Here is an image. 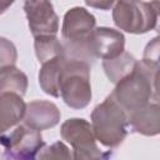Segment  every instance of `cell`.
I'll return each instance as SVG.
<instances>
[{
	"mask_svg": "<svg viewBox=\"0 0 160 160\" xmlns=\"http://www.w3.org/2000/svg\"><path fill=\"white\" fill-rule=\"evenodd\" d=\"M158 70L159 68L156 66L138 61L134 70L115 84V89L110 96L128 115L150 102L152 98L158 100Z\"/></svg>",
	"mask_w": 160,
	"mask_h": 160,
	"instance_id": "obj_1",
	"label": "cell"
},
{
	"mask_svg": "<svg viewBox=\"0 0 160 160\" xmlns=\"http://www.w3.org/2000/svg\"><path fill=\"white\" fill-rule=\"evenodd\" d=\"M96 19L85 8L75 6L64 15L61 26V38L64 40V55L70 59L92 61L88 49V40L95 29Z\"/></svg>",
	"mask_w": 160,
	"mask_h": 160,
	"instance_id": "obj_2",
	"label": "cell"
},
{
	"mask_svg": "<svg viewBox=\"0 0 160 160\" xmlns=\"http://www.w3.org/2000/svg\"><path fill=\"white\" fill-rule=\"evenodd\" d=\"M128 114L109 95L91 112V128L96 140L109 149L122 144L128 135Z\"/></svg>",
	"mask_w": 160,
	"mask_h": 160,
	"instance_id": "obj_3",
	"label": "cell"
},
{
	"mask_svg": "<svg viewBox=\"0 0 160 160\" xmlns=\"http://www.w3.org/2000/svg\"><path fill=\"white\" fill-rule=\"evenodd\" d=\"M60 96L71 109H84L91 101L90 64L65 56L60 75Z\"/></svg>",
	"mask_w": 160,
	"mask_h": 160,
	"instance_id": "obj_4",
	"label": "cell"
},
{
	"mask_svg": "<svg viewBox=\"0 0 160 160\" xmlns=\"http://www.w3.org/2000/svg\"><path fill=\"white\" fill-rule=\"evenodd\" d=\"M159 0L130 1L116 0L112 9V21L120 29L130 34H145L154 30L158 24Z\"/></svg>",
	"mask_w": 160,
	"mask_h": 160,
	"instance_id": "obj_5",
	"label": "cell"
},
{
	"mask_svg": "<svg viewBox=\"0 0 160 160\" xmlns=\"http://www.w3.org/2000/svg\"><path fill=\"white\" fill-rule=\"evenodd\" d=\"M61 138L72 148V158L80 160L101 159L104 154L96 145L91 124L80 118H71L65 120L60 126Z\"/></svg>",
	"mask_w": 160,
	"mask_h": 160,
	"instance_id": "obj_6",
	"label": "cell"
},
{
	"mask_svg": "<svg viewBox=\"0 0 160 160\" xmlns=\"http://www.w3.org/2000/svg\"><path fill=\"white\" fill-rule=\"evenodd\" d=\"M0 145L4 146L6 158L22 160L35 159L45 144L40 130L21 124L16 125L6 136H4Z\"/></svg>",
	"mask_w": 160,
	"mask_h": 160,
	"instance_id": "obj_7",
	"label": "cell"
},
{
	"mask_svg": "<svg viewBox=\"0 0 160 160\" xmlns=\"http://www.w3.org/2000/svg\"><path fill=\"white\" fill-rule=\"evenodd\" d=\"M24 11L34 38L58 34L59 18L49 0H25Z\"/></svg>",
	"mask_w": 160,
	"mask_h": 160,
	"instance_id": "obj_8",
	"label": "cell"
},
{
	"mask_svg": "<svg viewBox=\"0 0 160 160\" xmlns=\"http://www.w3.org/2000/svg\"><path fill=\"white\" fill-rule=\"evenodd\" d=\"M88 49L92 59H112L125 50V36L112 28H95L89 36Z\"/></svg>",
	"mask_w": 160,
	"mask_h": 160,
	"instance_id": "obj_9",
	"label": "cell"
},
{
	"mask_svg": "<svg viewBox=\"0 0 160 160\" xmlns=\"http://www.w3.org/2000/svg\"><path fill=\"white\" fill-rule=\"evenodd\" d=\"M61 112L59 108L48 100H34L26 104L24 124L36 130H46L54 128L60 121Z\"/></svg>",
	"mask_w": 160,
	"mask_h": 160,
	"instance_id": "obj_10",
	"label": "cell"
},
{
	"mask_svg": "<svg viewBox=\"0 0 160 160\" xmlns=\"http://www.w3.org/2000/svg\"><path fill=\"white\" fill-rule=\"evenodd\" d=\"M128 124L132 132L155 136L160 132V108L154 100L128 115Z\"/></svg>",
	"mask_w": 160,
	"mask_h": 160,
	"instance_id": "obj_11",
	"label": "cell"
},
{
	"mask_svg": "<svg viewBox=\"0 0 160 160\" xmlns=\"http://www.w3.org/2000/svg\"><path fill=\"white\" fill-rule=\"evenodd\" d=\"M26 104L15 92L0 94V141L24 119Z\"/></svg>",
	"mask_w": 160,
	"mask_h": 160,
	"instance_id": "obj_12",
	"label": "cell"
},
{
	"mask_svg": "<svg viewBox=\"0 0 160 160\" xmlns=\"http://www.w3.org/2000/svg\"><path fill=\"white\" fill-rule=\"evenodd\" d=\"M64 62L65 55H61L41 64L39 70V84L45 94L54 98L60 96V75Z\"/></svg>",
	"mask_w": 160,
	"mask_h": 160,
	"instance_id": "obj_13",
	"label": "cell"
},
{
	"mask_svg": "<svg viewBox=\"0 0 160 160\" xmlns=\"http://www.w3.org/2000/svg\"><path fill=\"white\" fill-rule=\"evenodd\" d=\"M136 62H138V60L130 52H126L124 50L120 55H118L112 59L102 60V69H104L108 79L112 84H116L134 70Z\"/></svg>",
	"mask_w": 160,
	"mask_h": 160,
	"instance_id": "obj_14",
	"label": "cell"
},
{
	"mask_svg": "<svg viewBox=\"0 0 160 160\" xmlns=\"http://www.w3.org/2000/svg\"><path fill=\"white\" fill-rule=\"evenodd\" d=\"M29 85V79L24 71L16 66H10L0 71V94L15 92L24 96Z\"/></svg>",
	"mask_w": 160,
	"mask_h": 160,
	"instance_id": "obj_15",
	"label": "cell"
},
{
	"mask_svg": "<svg viewBox=\"0 0 160 160\" xmlns=\"http://www.w3.org/2000/svg\"><path fill=\"white\" fill-rule=\"evenodd\" d=\"M34 49L39 62H45L54 58L64 55L62 42L56 35H40L34 38Z\"/></svg>",
	"mask_w": 160,
	"mask_h": 160,
	"instance_id": "obj_16",
	"label": "cell"
},
{
	"mask_svg": "<svg viewBox=\"0 0 160 160\" xmlns=\"http://www.w3.org/2000/svg\"><path fill=\"white\" fill-rule=\"evenodd\" d=\"M18 60V50L15 45L6 38L0 36V71L15 66Z\"/></svg>",
	"mask_w": 160,
	"mask_h": 160,
	"instance_id": "obj_17",
	"label": "cell"
},
{
	"mask_svg": "<svg viewBox=\"0 0 160 160\" xmlns=\"http://www.w3.org/2000/svg\"><path fill=\"white\" fill-rule=\"evenodd\" d=\"M36 158L39 159H71L72 155L70 154L69 148L62 141H58L46 148L44 145Z\"/></svg>",
	"mask_w": 160,
	"mask_h": 160,
	"instance_id": "obj_18",
	"label": "cell"
},
{
	"mask_svg": "<svg viewBox=\"0 0 160 160\" xmlns=\"http://www.w3.org/2000/svg\"><path fill=\"white\" fill-rule=\"evenodd\" d=\"M142 62L150 66L159 68V38H154L145 48L142 55Z\"/></svg>",
	"mask_w": 160,
	"mask_h": 160,
	"instance_id": "obj_19",
	"label": "cell"
},
{
	"mask_svg": "<svg viewBox=\"0 0 160 160\" xmlns=\"http://www.w3.org/2000/svg\"><path fill=\"white\" fill-rule=\"evenodd\" d=\"M84 1L88 6L99 10H110L116 2V0H84Z\"/></svg>",
	"mask_w": 160,
	"mask_h": 160,
	"instance_id": "obj_20",
	"label": "cell"
},
{
	"mask_svg": "<svg viewBox=\"0 0 160 160\" xmlns=\"http://www.w3.org/2000/svg\"><path fill=\"white\" fill-rule=\"evenodd\" d=\"M14 2L15 0H0V15L4 14Z\"/></svg>",
	"mask_w": 160,
	"mask_h": 160,
	"instance_id": "obj_21",
	"label": "cell"
},
{
	"mask_svg": "<svg viewBox=\"0 0 160 160\" xmlns=\"http://www.w3.org/2000/svg\"><path fill=\"white\" fill-rule=\"evenodd\" d=\"M130 1H140V0H130Z\"/></svg>",
	"mask_w": 160,
	"mask_h": 160,
	"instance_id": "obj_22",
	"label": "cell"
}]
</instances>
